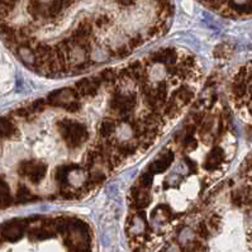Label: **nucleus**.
<instances>
[{"label":"nucleus","instance_id":"1","mask_svg":"<svg viewBox=\"0 0 252 252\" xmlns=\"http://www.w3.org/2000/svg\"><path fill=\"white\" fill-rule=\"evenodd\" d=\"M60 134L70 149H77L89 138V132L85 125L71 119H63L57 123Z\"/></svg>","mask_w":252,"mask_h":252},{"label":"nucleus","instance_id":"2","mask_svg":"<svg viewBox=\"0 0 252 252\" xmlns=\"http://www.w3.org/2000/svg\"><path fill=\"white\" fill-rule=\"evenodd\" d=\"M46 103L52 105V107L63 108L70 113L79 112L81 108L80 96L76 93V90L72 89V88H63V89H59L56 92L51 93L47 96Z\"/></svg>","mask_w":252,"mask_h":252},{"label":"nucleus","instance_id":"3","mask_svg":"<svg viewBox=\"0 0 252 252\" xmlns=\"http://www.w3.org/2000/svg\"><path fill=\"white\" fill-rule=\"evenodd\" d=\"M110 107L114 112L121 114L125 122H131V114L136 107V95L133 93H122L119 90L114 92Z\"/></svg>","mask_w":252,"mask_h":252},{"label":"nucleus","instance_id":"4","mask_svg":"<svg viewBox=\"0 0 252 252\" xmlns=\"http://www.w3.org/2000/svg\"><path fill=\"white\" fill-rule=\"evenodd\" d=\"M193 99V92L188 86H183L180 89L176 90L174 94L171 95V98L165 103V108H163V113L166 114L169 118L175 117L178 113H180L181 108L188 105Z\"/></svg>","mask_w":252,"mask_h":252},{"label":"nucleus","instance_id":"5","mask_svg":"<svg viewBox=\"0 0 252 252\" xmlns=\"http://www.w3.org/2000/svg\"><path fill=\"white\" fill-rule=\"evenodd\" d=\"M18 172L19 175L30 179L32 184L37 185L46 176L47 166H46V163L39 162V161H23L19 163Z\"/></svg>","mask_w":252,"mask_h":252},{"label":"nucleus","instance_id":"6","mask_svg":"<svg viewBox=\"0 0 252 252\" xmlns=\"http://www.w3.org/2000/svg\"><path fill=\"white\" fill-rule=\"evenodd\" d=\"M26 225H27L26 220H8V222L3 223V224L0 225V234H1V237L4 240L14 242V241L22 238V236L24 233V229H26Z\"/></svg>","mask_w":252,"mask_h":252},{"label":"nucleus","instance_id":"7","mask_svg":"<svg viewBox=\"0 0 252 252\" xmlns=\"http://www.w3.org/2000/svg\"><path fill=\"white\" fill-rule=\"evenodd\" d=\"M101 81L98 77H92V79H83L77 81L75 85V90L79 94V96H94L99 90Z\"/></svg>","mask_w":252,"mask_h":252},{"label":"nucleus","instance_id":"8","mask_svg":"<svg viewBox=\"0 0 252 252\" xmlns=\"http://www.w3.org/2000/svg\"><path fill=\"white\" fill-rule=\"evenodd\" d=\"M131 195L133 207L138 209V211H143L151 203V194H150L149 189H145V188L140 187V185L132 188Z\"/></svg>","mask_w":252,"mask_h":252},{"label":"nucleus","instance_id":"9","mask_svg":"<svg viewBox=\"0 0 252 252\" xmlns=\"http://www.w3.org/2000/svg\"><path fill=\"white\" fill-rule=\"evenodd\" d=\"M172 161H174V152H162V154L150 165L149 172L152 174V175H155V174H161V172L166 171V170L171 166Z\"/></svg>","mask_w":252,"mask_h":252},{"label":"nucleus","instance_id":"10","mask_svg":"<svg viewBox=\"0 0 252 252\" xmlns=\"http://www.w3.org/2000/svg\"><path fill=\"white\" fill-rule=\"evenodd\" d=\"M176 59H178V55L174 48H162L152 55V63H162V65H166L167 67H172L175 65Z\"/></svg>","mask_w":252,"mask_h":252},{"label":"nucleus","instance_id":"11","mask_svg":"<svg viewBox=\"0 0 252 252\" xmlns=\"http://www.w3.org/2000/svg\"><path fill=\"white\" fill-rule=\"evenodd\" d=\"M223 161H224V152H223V150L220 147H213V150L205 158L204 169L209 170V171L217 169Z\"/></svg>","mask_w":252,"mask_h":252},{"label":"nucleus","instance_id":"12","mask_svg":"<svg viewBox=\"0 0 252 252\" xmlns=\"http://www.w3.org/2000/svg\"><path fill=\"white\" fill-rule=\"evenodd\" d=\"M117 122L114 119H104L99 126V134L103 138V141L110 140L113 134L116 133Z\"/></svg>","mask_w":252,"mask_h":252},{"label":"nucleus","instance_id":"13","mask_svg":"<svg viewBox=\"0 0 252 252\" xmlns=\"http://www.w3.org/2000/svg\"><path fill=\"white\" fill-rule=\"evenodd\" d=\"M18 134V128L15 127L10 119L0 118V137L4 138H13Z\"/></svg>","mask_w":252,"mask_h":252},{"label":"nucleus","instance_id":"14","mask_svg":"<svg viewBox=\"0 0 252 252\" xmlns=\"http://www.w3.org/2000/svg\"><path fill=\"white\" fill-rule=\"evenodd\" d=\"M13 203V196L10 194L9 185L0 179V208L9 207Z\"/></svg>","mask_w":252,"mask_h":252},{"label":"nucleus","instance_id":"15","mask_svg":"<svg viewBox=\"0 0 252 252\" xmlns=\"http://www.w3.org/2000/svg\"><path fill=\"white\" fill-rule=\"evenodd\" d=\"M37 196H34L32 194L30 189H28L26 185H19L18 190H17V196H15V200L19 204H26V203H31L33 200H36Z\"/></svg>","mask_w":252,"mask_h":252},{"label":"nucleus","instance_id":"16","mask_svg":"<svg viewBox=\"0 0 252 252\" xmlns=\"http://www.w3.org/2000/svg\"><path fill=\"white\" fill-rule=\"evenodd\" d=\"M228 5V10L237 13V14H250L251 12V1H234V3H227Z\"/></svg>","mask_w":252,"mask_h":252},{"label":"nucleus","instance_id":"17","mask_svg":"<svg viewBox=\"0 0 252 252\" xmlns=\"http://www.w3.org/2000/svg\"><path fill=\"white\" fill-rule=\"evenodd\" d=\"M232 52H233V47L231 45H228V43H220L214 50V56L218 57V59H227V57L231 56Z\"/></svg>","mask_w":252,"mask_h":252},{"label":"nucleus","instance_id":"18","mask_svg":"<svg viewBox=\"0 0 252 252\" xmlns=\"http://www.w3.org/2000/svg\"><path fill=\"white\" fill-rule=\"evenodd\" d=\"M118 75H117L116 71H113L112 68H107V70H104L103 72L100 74V81L107 84H116L118 81Z\"/></svg>","mask_w":252,"mask_h":252},{"label":"nucleus","instance_id":"19","mask_svg":"<svg viewBox=\"0 0 252 252\" xmlns=\"http://www.w3.org/2000/svg\"><path fill=\"white\" fill-rule=\"evenodd\" d=\"M152 181H154V175L147 171L140 176V179H138V185L145 188V189H150L152 185Z\"/></svg>","mask_w":252,"mask_h":252},{"label":"nucleus","instance_id":"20","mask_svg":"<svg viewBox=\"0 0 252 252\" xmlns=\"http://www.w3.org/2000/svg\"><path fill=\"white\" fill-rule=\"evenodd\" d=\"M112 23V18L108 14H101L99 15L98 18L95 19V26L99 28H107L109 27Z\"/></svg>","mask_w":252,"mask_h":252},{"label":"nucleus","instance_id":"21","mask_svg":"<svg viewBox=\"0 0 252 252\" xmlns=\"http://www.w3.org/2000/svg\"><path fill=\"white\" fill-rule=\"evenodd\" d=\"M198 146V142L194 138V136H185L184 138V149L187 151H194Z\"/></svg>","mask_w":252,"mask_h":252},{"label":"nucleus","instance_id":"22","mask_svg":"<svg viewBox=\"0 0 252 252\" xmlns=\"http://www.w3.org/2000/svg\"><path fill=\"white\" fill-rule=\"evenodd\" d=\"M208 228H212V229H218L220 228V217L218 216V214H213V216H211V218H209V220H208Z\"/></svg>","mask_w":252,"mask_h":252},{"label":"nucleus","instance_id":"23","mask_svg":"<svg viewBox=\"0 0 252 252\" xmlns=\"http://www.w3.org/2000/svg\"><path fill=\"white\" fill-rule=\"evenodd\" d=\"M15 5V3H6V1H0V15L1 17H5V15L9 14L12 12L13 6Z\"/></svg>","mask_w":252,"mask_h":252},{"label":"nucleus","instance_id":"24","mask_svg":"<svg viewBox=\"0 0 252 252\" xmlns=\"http://www.w3.org/2000/svg\"><path fill=\"white\" fill-rule=\"evenodd\" d=\"M161 252H184V250H183V247H181L178 242H172L166 245L165 249H162Z\"/></svg>","mask_w":252,"mask_h":252},{"label":"nucleus","instance_id":"25","mask_svg":"<svg viewBox=\"0 0 252 252\" xmlns=\"http://www.w3.org/2000/svg\"><path fill=\"white\" fill-rule=\"evenodd\" d=\"M198 234L202 238H208L209 237V228H208L207 223L202 222L198 225Z\"/></svg>","mask_w":252,"mask_h":252}]
</instances>
